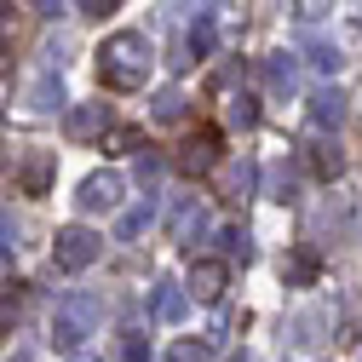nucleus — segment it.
<instances>
[{
    "instance_id": "11",
    "label": "nucleus",
    "mask_w": 362,
    "mask_h": 362,
    "mask_svg": "<svg viewBox=\"0 0 362 362\" xmlns=\"http://www.w3.org/2000/svg\"><path fill=\"white\" fill-rule=\"evenodd\" d=\"M310 121H316V127H339V121H345V93H339V86L310 93Z\"/></svg>"
},
{
    "instance_id": "18",
    "label": "nucleus",
    "mask_w": 362,
    "mask_h": 362,
    "mask_svg": "<svg viewBox=\"0 0 362 362\" xmlns=\"http://www.w3.org/2000/svg\"><path fill=\"white\" fill-rule=\"evenodd\" d=\"M161 173H167V161H161L156 150H144V156H139V167H132V178H139V185H144L150 196L161 190Z\"/></svg>"
},
{
    "instance_id": "13",
    "label": "nucleus",
    "mask_w": 362,
    "mask_h": 362,
    "mask_svg": "<svg viewBox=\"0 0 362 362\" xmlns=\"http://www.w3.org/2000/svg\"><path fill=\"white\" fill-rule=\"evenodd\" d=\"M224 121H230L236 132H253L259 127V98L253 93H230V98H224Z\"/></svg>"
},
{
    "instance_id": "23",
    "label": "nucleus",
    "mask_w": 362,
    "mask_h": 362,
    "mask_svg": "<svg viewBox=\"0 0 362 362\" xmlns=\"http://www.w3.org/2000/svg\"><path fill=\"white\" fill-rule=\"evenodd\" d=\"M47 178H52V156H29L23 185H29V190H47Z\"/></svg>"
},
{
    "instance_id": "3",
    "label": "nucleus",
    "mask_w": 362,
    "mask_h": 362,
    "mask_svg": "<svg viewBox=\"0 0 362 362\" xmlns=\"http://www.w3.org/2000/svg\"><path fill=\"white\" fill-rule=\"evenodd\" d=\"M104 253V242L86 230V224H69V230H58V242H52V259H58V270H86Z\"/></svg>"
},
{
    "instance_id": "35",
    "label": "nucleus",
    "mask_w": 362,
    "mask_h": 362,
    "mask_svg": "<svg viewBox=\"0 0 362 362\" xmlns=\"http://www.w3.org/2000/svg\"><path fill=\"white\" fill-rule=\"evenodd\" d=\"M230 362H253V356H230Z\"/></svg>"
},
{
    "instance_id": "8",
    "label": "nucleus",
    "mask_w": 362,
    "mask_h": 362,
    "mask_svg": "<svg viewBox=\"0 0 362 362\" xmlns=\"http://www.w3.org/2000/svg\"><path fill=\"white\" fill-rule=\"evenodd\" d=\"M202 224H207V213H202V202H196V196H178V202H173V218H167L173 242H190V236H202Z\"/></svg>"
},
{
    "instance_id": "21",
    "label": "nucleus",
    "mask_w": 362,
    "mask_h": 362,
    "mask_svg": "<svg viewBox=\"0 0 362 362\" xmlns=\"http://www.w3.org/2000/svg\"><path fill=\"white\" fill-rule=\"evenodd\" d=\"M316 69H322V75H339V64H345V52L339 47H328V40H310V52H305Z\"/></svg>"
},
{
    "instance_id": "17",
    "label": "nucleus",
    "mask_w": 362,
    "mask_h": 362,
    "mask_svg": "<svg viewBox=\"0 0 362 362\" xmlns=\"http://www.w3.org/2000/svg\"><path fill=\"white\" fill-rule=\"evenodd\" d=\"M150 115L156 121H178V115H185V93H178V86H161V93L150 98Z\"/></svg>"
},
{
    "instance_id": "29",
    "label": "nucleus",
    "mask_w": 362,
    "mask_h": 362,
    "mask_svg": "<svg viewBox=\"0 0 362 362\" xmlns=\"http://www.w3.org/2000/svg\"><path fill=\"white\" fill-rule=\"evenodd\" d=\"M110 150H139V132H127V127L110 132Z\"/></svg>"
},
{
    "instance_id": "19",
    "label": "nucleus",
    "mask_w": 362,
    "mask_h": 362,
    "mask_svg": "<svg viewBox=\"0 0 362 362\" xmlns=\"http://www.w3.org/2000/svg\"><path fill=\"white\" fill-rule=\"evenodd\" d=\"M310 167L322 173V178H339V167H345L339 144H328V139H322V144H310Z\"/></svg>"
},
{
    "instance_id": "24",
    "label": "nucleus",
    "mask_w": 362,
    "mask_h": 362,
    "mask_svg": "<svg viewBox=\"0 0 362 362\" xmlns=\"http://www.w3.org/2000/svg\"><path fill=\"white\" fill-rule=\"evenodd\" d=\"M293 12H299L305 23H316V18H328V12H334V0H293Z\"/></svg>"
},
{
    "instance_id": "16",
    "label": "nucleus",
    "mask_w": 362,
    "mask_h": 362,
    "mask_svg": "<svg viewBox=\"0 0 362 362\" xmlns=\"http://www.w3.org/2000/svg\"><path fill=\"white\" fill-rule=\"evenodd\" d=\"M218 247H224V259H253V242H247V230H242V224H224V230H218Z\"/></svg>"
},
{
    "instance_id": "12",
    "label": "nucleus",
    "mask_w": 362,
    "mask_h": 362,
    "mask_svg": "<svg viewBox=\"0 0 362 362\" xmlns=\"http://www.w3.org/2000/svg\"><path fill=\"white\" fill-rule=\"evenodd\" d=\"M190 310V293L185 288H178V282H156V316H161V322H178V316H185Z\"/></svg>"
},
{
    "instance_id": "27",
    "label": "nucleus",
    "mask_w": 362,
    "mask_h": 362,
    "mask_svg": "<svg viewBox=\"0 0 362 362\" xmlns=\"http://www.w3.org/2000/svg\"><path fill=\"white\" fill-rule=\"evenodd\" d=\"M12 322H18V305H12V293H0V334H12Z\"/></svg>"
},
{
    "instance_id": "20",
    "label": "nucleus",
    "mask_w": 362,
    "mask_h": 362,
    "mask_svg": "<svg viewBox=\"0 0 362 362\" xmlns=\"http://www.w3.org/2000/svg\"><path fill=\"white\" fill-rule=\"evenodd\" d=\"M293 190H299V178L288 173V161H282V167H270V178H264V196H270V202H293Z\"/></svg>"
},
{
    "instance_id": "30",
    "label": "nucleus",
    "mask_w": 362,
    "mask_h": 362,
    "mask_svg": "<svg viewBox=\"0 0 362 362\" xmlns=\"http://www.w3.org/2000/svg\"><path fill=\"white\" fill-rule=\"evenodd\" d=\"M18 242V224H12V213H0V247H12Z\"/></svg>"
},
{
    "instance_id": "6",
    "label": "nucleus",
    "mask_w": 362,
    "mask_h": 362,
    "mask_svg": "<svg viewBox=\"0 0 362 362\" xmlns=\"http://www.w3.org/2000/svg\"><path fill=\"white\" fill-rule=\"evenodd\" d=\"M178 167H185L190 178L213 173V167H218V139H213V132H196V139H185V144H178Z\"/></svg>"
},
{
    "instance_id": "15",
    "label": "nucleus",
    "mask_w": 362,
    "mask_h": 362,
    "mask_svg": "<svg viewBox=\"0 0 362 362\" xmlns=\"http://www.w3.org/2000/svg\"><path fill=\"white\" fill-rule=\"evenodd\" d=\"M185 52H190V58H207V52H213V12H196L190 35H185Z\"/></svg>"
},
{
    "instance_id": "9",
    "label": "nucleus",
    "mask_w": 362,
    "mask_h": 362,
    "mask_svg": "<svg viewBox=\"0 0 362 362\" xmlns=\"http://www.w3.org/2000/svg\"><path fill=\"white\" fill-rule=\"evenodd\" d=\"M264 86L276 98H293V86H299V64L288 58V52H276V58H264Z\"/></svg>"
},
{
    "instance_id": "2",
    "label": "nucleus",
    "mask_w": 362,
    "mask_h": 362,
    "mask_svg": "<svg viewBox=\"0 0 362 362\" xmlns=\"http://www.w3.org/2000/svg\"><path fill=\"white\" fill-rule=\"evenodd\" d=\"M98 316H104V305H98L93 293H69V299H58V310H52V345H58V351H75L86 334L98 328Z\"/></svg>"
},
{
    "instance_id": "14",
    "label": "nucleus",
    "mask_w": 362,
    "mask_h": 362,
    "mask_svg": "<svg viewBox=\"0 0 362 362\" xmlns=\"http://www.w3.org/2000/svg\"><path fill=\"white\" fill-rule=\"evenodd\" d=\"M150 224H156V202H139L132 213H121V224H115V236H121V242H139V236L150 230Z\"/></svg>"
},
{
    "instance_id": "31",
    "label": "nucleus",
    "mask_w": 362,
    "mask_h": 362,
    "mask_svg": "<svg viewBox=\"0 0 362 362\" xmlns=\"http://www.w3.org/2000/svg\"><path fill=\"white\" fill-rule=\"evenodd\" d=\"M6 270H12V247H0V276H6Z\"/></svg>"
},
{
    "instance_id": "7",
    "label": "nucleus",
    "mask_w": 362,
    "mask_h": 362,
    "mask_svg": "<svg viewBox=\"0 0 362 362\" xmlns=\"http://www.w3.org/2000/svg\"><path fill=\"white\" fill-rule=\"evenodd\" d=\"M69 139H104L110 132V104H75L69 121H64Z\"/></svg>"
},
{
    "instance_id": "34",
    "label": "nucleus",
    "mask_w": 362,
    "mask_h": 362,
    "mask_svg": "<svg viewBox=\"0 0 362 362\" xmlns=\"http://www.w3.org/2000/svg\"><path fill=\"white\" fill-rule=\"evenodd\" d=\"M40 6H47V12H52V6H58V0H40Z\"/></svg>"
},
{
    "instance_id": "22",
    "label": "nucleus",
    "mask_w": 362,
    "mask_h": 362,
    "mask_svg": "<svg viewBox=\"0 0 362 362\" xmlns=\"http://www.w3.org/2000/svg\"><path fill=\"white\" fill-rule=\"evenodd\" d=\"M29 98H35V110H58V104H64V93H58V81H52V75H40Z\"/></svg>"
},
{
    "instance_id": "5",
    "label": "nucleus",
    "mask_w": 362,
    "mask_h": 362,
    "mask_svg": "<svg viewBox=\"0 0 362 362\" xmlns=\"http://www.w3.org/2000/svg\"><path fill=\"white\" fill-rule=\"evenodd\" d=\"M121 202V173H93V178H81V196H75V207L81 213H110Z\"/></svg>"
},
{
    "instance_id": "10",
    "label": "nucleus",
    "mask_w": 362,
    "mask_h": 362,
    "mask_svg": "<svg viewBox=\"0 0 362 362\" xmlns=\"http://www.w3.org/2000/svg\"><path fill=\"white\" fill-rule=\"evenodd\" d=\"M253 185H259V167H253V161L242 156V161H236L230 173H224V202H230V207H242V202L253 196Z\"/></svg>"
},
{
    "instance_id": "26",
    "label": "nucleus",
    "mask_w": 362,
    "mask_h": 362,
    "mask_svg": "<svg viewBox=\"0 0 362 362\" xmlns=\"http://www.w3.org/2000/svg\"><path fill=\"white\" fill-rule=\"evenodd\" d=\"M121 356H127V362H150V345H144L139 334H127V339H121Z\"/></svg>"
},
{
    "instance_id": "33",
    "label": "nucleus",
    "mask_w": 362,
    "mask_h": 362,
    "mask_svg": "<svg viewBox=\"0 0 362 362\" xmlns=\"http://www.w3.org/2000/svg\"><path fill=\"white\" fill-rule=\"evenodd\" d=\"M0 104H6V81H0Z\"/></svg>"
},
{
    "instance_id": "32",
    "label": "nucleus",
    "mask_w": 362,
    "mask_h": 362,
    "mask_svg": "<svg viewBox=\"0 0 362 362\" xmlns=\"http://www.w3.org/2000/svg\"><path fill=\"white\" fill-rule=\"evenodd\" d=\"M69 362H98V356H93V351H81V345H75V356H69Z\"/></svg>"
},
{
    "instance_id": "28",
    "label": "nucleus",
    "mask_w": 362,
    "mask_h": 362,
    "mask_svg": "<svg viewBox=\"0 0 362 362\" xmlns=\"http://www.w3.org/2000/svg\"><path fill=\"white\" fill-rule=\"evenodd\" d=\"M115 6H121V0H81L86 18H104V12H115Z\"/></svg>"
},
{
    "instance_id": "25",
    "label": "nucleus",
    "mask_w": 362,
    "mask_h": 362,
    "mask_svg": "<svg viewBox=\"0 0 362 362\" xmlns=\"http://www.w3.org/2000/svg\"><path fill=\"white\" fill-rule=\"evenodd\" d=\"M173 362H207V345H196V339H178V345H173Z\"/></svg>"
},
{
    "instance_id": "4",
    "label": "nucleus",
    "mask_w": 362,
    "mask_h": 362,
    "mask_svg": "<svg viewBox=\"0 0 362 362\" xmlns=\"http://www.w3.org/2000/svg\"><path fill=\"white\" fill-rule=\"evenodd\" d=\"M224 282H230V264H224V259H196L190 276H185V293L202 299V305H218L224 299Z\"/></svg>"
},
{
    "instance_id": "1",
    "label": "nucleus",
    "mask_w": 362,
    "mask_h": 362,
    "mask_svg": "<svg viewBox=\"0 0 362 362\" xmlns=\"http://www.w3.org/2000/svg\"><path fill=\"white\" fill-rule=\"evenodd\" d=\"M98 75H104V86H115V93L144 86V81H150V40L132 35V29L110 35L104 47H98Z\"/></svg>"
}]
</instances>
